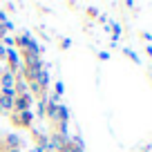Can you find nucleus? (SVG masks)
Listing matches in <instances>:
<instances>
[{"instance_id":"f257e3e1","label":"nucleus","mask_w":152,"mask_h":152,"mask_svg":"<svg viewBox=\"0 0 152 152\" xmlns=\"http://www.w3.org/2000/svg\"><path fill=\"white\" fill-rule=\"evenodd\" d=\"M34 112L31 110H25V112H11L9 114V121L11 125H16V128H23V130H31L34 128Z\"/></svg>"},{"instance_id":"f03ea898","label":"nucleus","mask_w":152,"mask_h":152,"mask_svg":"<svg viewBox=\"0 0 152 152\" xmlns=\"http://www.w3.org/2000/svg\"><path fill=\"white\" fill-rule=\"evenodd\" d=\"M36 103V101H34V96L29 94H18L14 99V112H25V110H31V105Z\"/></svg>"},{"instance_id":"7ed1b4c3","label":"nucleus","mask_w":152,"mask_h":152,"mask_svg":"<svg viewBox=\"0 0 152 152\" xmlns=\"http://www.w3.org/2000/svg\"><path fill=\"white\" fill-rule=\"evenodd\" d=\"M20 63H23V67H45L43 56H38V54H27V52H20Z\"/></svg>"},{"instance_id":"20e7f679","label":"nucleus","mask_w":152,"mask_h":152,"mask_svg":"<svg viewBox=\"0 0 152 152\" xmlns=\"http://www.w3.org/2000/svg\"><path fill=\"white\" fill-rule=\"evenodd\" d=\"M47 139H49V150H54V152H61L65 148V143L69 141V137H63L58 132H49Z\"/></svg>"},{"instance_id":"39448f33","label":"nucleus","mask_w":152,"mask_h":152,"mask_svg":"<svg viewBox=\"0 0 152 152\" xmlns=\"http://www.w3.org/2000/svg\"><path fill=\"white\" fill-rule=\"evenodd\" d=\"M31 31L29 29H25V31H20L18 36H14V47H18V52H23V49H27L29 40H31Z\"/></svg>"},{"instance_id":"423d86ee","label":"nucleus","mask_w":152,"mask_h":152,"mask_svg":"<svg viewBox=\"0 0 152 152\" xmlns=\"http://www.w3.org/2000/svg\"><path fill=\"white\" fill-rule=\"evenodd\" d=\"M2 143H5V148H20L23 150V139L18 137V134H5L2 137Z\"/></svg>"},{"instance_id":"0eeeda50","label":"nucleus","mask_w":152,"mask_h":152,"mask_svg":"<svg viewBox=\"0 0 152 152\" xmlns=\"http://www.w3.org/2000/svg\"><path fill=\"white\" fill-rule=\"evenodd\" d=\"M38 90L43 92V94H47V85H49V67H43V72H40V76H38L36 81Z\"/></svg>"},{"instance_id":"6e6552de","label":"nucleus","mask_w":152,"mask_h":152,"mask_svg":"<svg viewBox=\"0 0 152 152\" xmlns=\"http://www.w3.org/2000/svg\"><path fill=\"white\" fill-rule=\"evenodd\" d=\"M110 31H112V45H116L119 38H121V34H123V25L116 23V20H112V23H110Z\"/></svg>"},{"instance_id":"1a4fd4ad","label":"nucleus","mask_w":152,"mask_h":152,"mask_svg":"<svg viewBox=\"0 0 152 152\" xmlns=\"http://www.w3.org/2000/svg\"><path fill=\"white\" fill-rule=\"evenodd\" d=\"M23 52H27V54H38V56H43L45 47H43L40 43H38L36 38H31V40H29V45H27V49H23Z\"/></svg>"},{"instance_id":"9d476101","label":"nucleus","mask_w":152,"mask_h":152,"mask_svg":"<svg viewBox=\"0 0 152 152\" xmlns=\"http://www.w3.org/2000/svg\"><path fill=\"white\" fill-rule=\"evenodd\" d=\"M45 107H47V96L45 99H38L36 101V119H40V121H45Z\"/></svg>"},{"instance_id":"9b49d317","label":"nucleus","mask_w":152,"mask_h":152,"mask_svg":"<svg viewBox=\"0 0 152 152\" xmlns=\"http://www.w3.org/2000/svg\"><path fill=\"white\" fill-rule=\"evenodd\" d=\"M58 123H69V107L65 103L58 105Z\"/></svg>"},{"instance_id":"f8f14e48","label":"nucleus","mask_w":152,"mask_h":152,"mask_svg":"<svg viewBox=\"0 0 152 152\" xmlns=\"http://www.w3.org/2000/svg\"><path fill=\"white\" fill-rule=\"evenodd\" d=\"M0 107H2V112L11 114V112H14V99H5V96H0Z\"/></svg>"},{"instance_id":"ddd939ff","label":"nucleus","mask_w":152,"mask_h":152,"mask_svg":"<svg viewBox=\"0 0 152 152\" xmlns=\"http://www.w3.org/2000/svg\"><path fill=\"white\" fill-rule=\"evenodd\" d=\"M69 143H72V145H76L78 150H85V141H83L81 134H69Z\"/></svg>"},{"instance_id":"4468645a","label":"nucleus","mask_w":152,"mask_h":152,"mask_svg":"<svg viewBox=\"0 0 152 152\" xmlns=\"http://www.w3.org/2000/svg\"><path fill=\"white\" fill-rule=\"evenodd\" d=\"M123 54H125V56H128L132 63H137V65L141 63V58H139V54L134 52V49H130V47H123Z\"/></svg>"},{"instance_id":"2eb2a0df","label":"nucleus","mask_w":152,"mask_h":152,"mask_svg":"<svg viewBox=\"0 0 152 152\" xmlns=\"http://www.w3.org/2000/svg\"><path fill=\"white\" fill-rule=\"evenodd\" d=\"M85 16L87 18H94V20H99V9H96V7H87V11H85Z\"/></svg>"},{"instance_id":"dca6fc26","label":"nucleus","mask_w":152,"mask_h":152,"mask_svg":"<svg viewBox=\"0 0 152 152\" xmlns=\"http://www.w3.org/2000/svg\"><path fill=\"white\" fill-rule=\"evenodd\" d=\"M63 92H65V83H63V81H56V83H54V94L63 96Z\"/></svg>"},{"instance_id":"f3484780","label":"nucleus","mask_w":152,"mask_h":152,"mask_svg":"<svg viewBox=\"0 0 152 152\" xmlns=\"http://www.w3.org/2000/svg\"><path fill=\"white\" fill-rule=\"evenodd\" d=\"M5 45H7V49H16V47H14V36H9V34H7V36L2 38V47H5Z\"/></svg>"},{"instance_id":"a211bd4d","label":"nucleus","mask_w":152,"mask_h":152,"mask_svg":"<svg viewBox=\"0 0 152 152\" xmlns=\"http://www.w3.org/2000/svg\"><path fill=\"white\" fill-rule=\"evenodd\" d=\"M58 45H61V49H69L72 47V38H61V40H58Z\"/></svg>"},{"instance_id":"6ab92c4d","label":"nucleus","mask_w":152,"mask_h":152,"mask_svg":"<svg viewBox=\"0 0 152 152\" xmlns=\"http://www.w3.org/2000/svg\"><path fill=\"white\" fill-rule=\"evenodd\" d=\"M61 152H85V150H78V148H76V145H72V143L67 141V143H65V148H63Z\"/></svg>"},{"instance_id":"aec40b11","label":"nucleus","mask_w":152,"mask_h":152,"mask_svg":"<svg viewBox=\"0 0 152 152\" xmlns=\"http://www.w3.org/2000/svg\"><path fill=\"white\" fill-rule=\"evenodd\" d=\"M47 101H49V103H61V96H58V94H49Z\"/></svg>"},{"instance_id":"412c9836","label":"nucleus","mask_w":152,"mask_h":152,"mask_svg":"<svg viewBox=\"0 0 152 152\" xmlns=\"http://www.w3.org/2000/svg\"><path fill=\"white\" fill-rule=\"evenodd\" d=\"M96 56H99V61H110V52H99Z\"/></svg>"},{"instance_id":"4be33fe9","label":"nucleus","mask_w":152,"mask_h":152,"mask_svg":"<svg viewBox=\"0 0 152 152\" xmlns=\"http://www.w3.org/2000/svg\"><path fill=\"white\" fill-rule=\"evenodd\" d=\"M141 38L145 40V43H150V40H152V34L150 31H141Z\"/></svg>"},{"instance_id":"5701e85b","label":"nucleus","mask_w":152,"mask_h":152,"mask_svg":"<svg viewBox=\"0 0 152 152\" xmlns=\"http://www.w3.org/2000/svg\"><path fill=\"white\" fill-rule=\"evenodd\" d=\"M99 23H101V25H110V18H107L105 14H101V16H99Z\"/></svg>"},{"instance_id":"b1692460","label":"nucleus","mask_w":152,"mask_h":152,"mask_svg":"<svg viewBox=\"0 0 152 152\" xmlns=\"http://www.w3.org/2000/svg\"><path fill=\"white\" fill-rule=\"evenodd\" d=\"M5 54H7V47H2V43H0V63L5 61Z\"/></svg>"},{"instance_id":"393cba45","label":"nucleus","mask_w":152,"mask_h":152,"mask_svg":"<svg viewBox=\"0 0 152 152\" xmlns=\"http://www.w3.org/2000/svg\"><path fill=\"white\" fill-rule=\"evenodd\" d=\"M5 29H7V34H9L11 29H14V23H11V20H7V23H5Z\"/></svg>"},{"instance_id":"a878e982","label":"nucleus","mask_w":152,"mask_h":152,"mask_svg":"<svg viewBox=\"0 0 152 152\" xmlns=\"http://www.w3.org/2000/svg\"><path fill=\"white\" fill-rule=\"evenodd\" d=\"M145 54H148V56L152 58V45H145Z\"/></svg>"},{"instance_id":"bb28decb","label":"nucleus","mask_w":152,"mask_h":152,"mask_svg":"<svg viewBox=\"0 0 152 152\" xmlns=\"http://www.w3.org/2000/svg\"><path fill=\"white\" fill-rule=\"evenodd\" d=\"M5 152H23V150H20V148H7Z\"/></svg>"},{"instance_id":"cd10ccee","label":"nucleus","mask_w":152,"mask_h":152,"mask_svg":"<svg viewBox=\"0 0 152 152\" xmlns=\"http://www.w3.org/2000/svg\"><path fill=\"white\" fill-rule=\"evenodd\" d=\"M45 152H54V150H45Z\"/></svg>"},{"instance_id":"c85d7f7f","label":"nucleus","mask_w":152,"mask_h":152,"mask_svg":"<svg viewBox=\"0 0 152 152\" xmlns=\"http://www.w3.org/2000/svg\"><path fill=\"white\" fill-rule=\"evenodd\" d=\"M29 152H36V150H29Z\"/></svg>"},{"instance_id":"c756f323","label":"nucleus","mask_w":152,"mask_h":152,"mask_svg":"<svg viewBox=\"0 0 152 152\" xmlns=\"http://www.w3.org/2000/svg\"><path fill=\"white\" fill-rule=\"evenodd\" d=\"M0 112H2V107H0Z\"/></svg>"}]
</instances>
